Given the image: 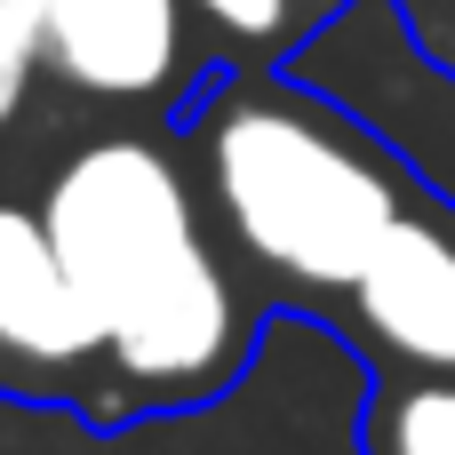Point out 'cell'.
I'll list each match as a JSON object with an SVG mask.
<instances>
[{
	"mask_svg": "<svg viewBox=\"0 0 455 455\" xmlns=\"http://www.w3.org/2000/svg\"><path fill=\"white\" fill-rule=\"evenodd\" d=\"M184 8L192 0H48L40 56L80 96L144 104L168 96L184 72Z\"/></svg>",
	"mask_w": 455,
	"mask_h": 455,
	"instance_id": "5",
	"label": "cell"
},
{
	"mask_svg": "<svg viewBox=\"0 0 455 455\" xmlns=\"http://www.w3.org/2000/svg\"><path fill=\"white\" fill-rule=\"evenodd\" d=\"M96 368H104V320L72 280L48 216L0 200V384L56 400L88 392Z\"/></svg>",
	"mask_w": 455,
	"mask_h": 455,
	"instance_id": "3",
	"label": "cell"
},
{
	"mask_svg": "<svg viewBox=\"0 0 455 455\" xmlns=\"http://www.w3.org/2000/svg\"><path fill=\"white\" fill-rule=\"evenodd\" d=\"M192 16H208L240 48H280L304 24V0H192Z\"/></svg>",
	"mask_w": 455,
	"mask_h": 455,
	"instance_id": "8",
	"label": "cell"
},
{
	"mask_svg": "<svg viewBox=\"0 0 455 455\" xmlns=\"http://www.w3.org/2000/svg\"><path fill=\"white\" fill-rule=\"evenodd\" d=\"M344 312L368 360L384 352L408 376H455V208L416 200L344 296Z\"/></svg>",
	"mask_w": 455,
	"mask_h": 455,
	"instance_id": "4",
	"label": "cell"
},
{
	"mask_svg": "<svg viewBox=\"0 0 455 455\" xmlns=\"http://www.w3.org/2000/svg\"><path fill=\"white\" fill-rule=\"evenodd\" d=\"M40 216L104 320V376L120 408H200L216 400L256 336V304L240 296L200 176L160 136H96L80 144Z\"/></svg>",
	"mask_w": 455,
	"mask_h": 455,
	"instance_id": "1",
	"label": "cell"
},
{
	"mask_svg": "<svg viewBox=\"0 0 455 455\" xmlns=\"http://www.w3.org/2000/svg\"><path fill=\"white\" fill-rule=\"evenodd\" d=\"M32 72H48V56H40V16L16 8V0H0V128L24 112Z\"/></svg>",
	"mask_w": 455,
	"mask_h": 455,
	"instance_id": "7",
	"label": "cell"
},
{
	"mask_svg": "<svg viewBox=\"0 0 455 455\" xmlns=\"http://www.w3.org/2000/svg\"><path fill=\"white\" fill-rule=\"evenodd\" d=\"M16 8H32V16H40V8H48V0H16Z\"/></svg>",
	"mask_w": 455,
	"mask_h": 455,
	"instance_id": "9",
	"label": "cell"
},
{
	"mask_svg": "<svg viewBox=\"0 0 455 455\" xmlns=\"http://www.w3.org/2000/svg\"><path fill=\"white\" fill-rule=\"evenodd\" d=\"M192 168L232 256L304 304H344L424 200L400 152L304 80H224L192 112Z\"/></svg>",
	"mask_w": 455,
	"mask_h": 455,
	"instance_id": "2",
	"label": "cell"
},
{
	"mask_svg": "<svg viewBox=\"0 0 455 455\" xmlns=\"http://www.w3.org/2000/svg\"><path fill=\"white\" fill-rule=\"evenodd\" d=\"M360 455H455V376H384L360 424Z\"/></svg>",
	"mask_w": 455,
	"mask_h": 455,
	"instance_id": "6",
	"label": "cell"
}]
</instances>
